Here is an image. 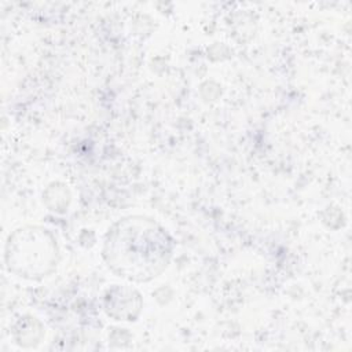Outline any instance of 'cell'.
<instances>
[{
    "mask_svg": "<svg viewBox=\"0 0 352 352\" xmlns=\"http://www.w3.org/2000/svg\"><path fill=\"white\" fill-rule=\"evenodd\" d=\"M172 239L154 220L133 216L120 220L104 241L107 265L131 280H148L164 271L172 256Z\"/></svg>",
    "mask_w": 352,
    "mask_h": 352,
    "instance_id": "cell-1",
    "label": "cell"
},
{
    "mask_svg": "<svg viewBox=\"0 0 352 352\" xmlns=\"http://www.w3.org/2000/svg\"><path fill=\"white\" fill-rule=\"evenodd\" d=\"M47 230H19L10 236L7 245L8 270L21 276L33 278L47 274V267L54 264L55 245L47 239Z\"/></svg>",
    "mask_w": 352,
    "mask_h": 352,
    "instance_id": "cell-2",
    "label": "cell"
}]
</instances>
